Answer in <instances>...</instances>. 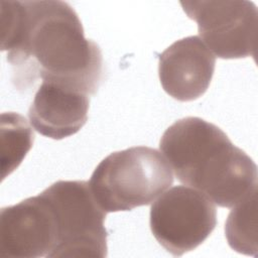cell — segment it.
I'll return each instance as SVG.
<instances>
[{"instance_id":"8fae6325","label":"cell","mask_w":258,"mask_h":258,"mask_svg":"<svg viewBox=\"0 0 258 258\" xmlns=\"http://www.w3.org/2000/svg\"><path fill=\"white\" fill-rule=\"evenodd\" d=\"M257 189L236 204L225 223V237L238 253L256 256L257 252Z\"/></svg>"},{"instance_id":"5b68a950","label":"cell","mask_w":258,"mask_h":258,"mask_svg":"<svg viewBox=\"0 0 258 258\" xmlns=\"http://www.w3.org/2000/svg\"><path fill=\"white\" fill-rule=\"evenodd\" d=\"M150 230L172 256H181L202 243L217 225V211L204 194L186 185L165 190L150 208Z\"/></svg>"},{"instance_id":"6da1fadb","label":"cell","mask_w":258,"mask_h":258,"mask_svg":"<svg viewBox=\"0 0 258 258\" xmlns=\"http://www.w3.org/2000/svg\"><path fill=\"white\" fill-rule=\"evenodd\" d=\"M1 50L18 89L38 79L94 95L103 78L99 45L63 1H1Z\"/></svg>"},{"instance_id":"52a82bcc","label":"cell","mask_w":258,"mask_h":258,"mask_svg":"<svg viewBox=\"0 0 258 258\" xmlns=\"http://www.w3.org/2000/svg\"><path fill=\"white\" fill-rule=\"evenodd\" d=\"M56 231L49 203L40 192L0 211V256L50 258Z\"/></svg>"},{"instance_id":"ba28073f","label":"cell","mask_w":258,"mask_h":258,"mask_svg":"<svg viewBox=\"0 0 258 258\" xmlns=\"http://www.w3.org/2000/svg\"><path fill=\"white\" fill-rule=\"evenodd\" d=\"M216 58L196 35L174 41L159 54L158 76L162 89L173 99L189 102L208 90Z\"/></svg>"},{"instance_id":"9c48e42d","label":"cell","mask_w":258,"mask_h":258,"mask_svg":"<svg viewBox=\"0 0 258 258\" xmlns=\"http://www.w3.org/2000/svg\"><path fill=\"white\" fill-rule=\"evenodd\" d=\"M90 96L53 82L42 81L28 110L39 134L59 140L79 132L88 120Z\"/></svg>"},{"instance_id":"30bf717a","label":"cell","mask_w":258,"mask_h":258,"mask_svg":"<svg viewBox=\"0 0 258 258\" xmlns=\"http://www.w3.org/2000/svg\"><path fill=\"white\" fill-rule=\"evenodd\" d=\"M1 177L12 173L22 162L34 141L26 119L18 113L1 114Z\"/></svg>"},{"instance_id":"8992f818","label":"cell","mask_w":258,"mask_h":258,"mask_svg":"<svg viewBox=\"0 0 258 258\" xmlns=\"http://www.w3.org/2000/svg\"><path fill=\"white\" fill-rule=\"evenodd\" d=\"M188 18L198 24L201 39L220 58L255 56L258 11L246 0L181 1Z\"/></svg>"},{"instance_id":"7a4b0ae2","label":"cell","mask_w":258,"mask_h":258,"mask_svg":"<svg viewBox=\"0 0 258 258\" xmlns=\"http://www.w3.org/2000/svg\"><path fill=\"white\" fill-rule=\"evenodd\" d=\"M178 181L222 208H232L257 189V165L218 126L199 117L170 125L159 141Z\"/></svg>"},{"instance_id":"277c9868","label":"cell","mask_w":258,"mask_h":258,"mask_svg":"<svg viewBox=\"0 0 258 258\" xmlns=\"http://www.w3.org/2000/svg\"><path fill=\"white\" fill-rule=\"evenodd\" d=\"M41 194L50 205L56 240L50 258L107 256L106 212L89 181L58 180Z\"/></svg>"},{"instance_id":"3957f363","label":"cell","mask_w":258,"mask_h":258,"mask_svg":"<svg viewBox=\"0 0 258 258\" xmlns=\"http://www.w3.org/2000/svg\"><path fill=\"white\" fill-rule=\"evenodd\" d=\"M173 183L163 155L148 146L112 152L94 169L89 184L106 213L150 205Z\"/></svg>"}]
</instances>
